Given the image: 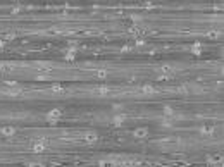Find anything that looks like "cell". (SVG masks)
Masks as SVG:
<instances>
[{"label":"cell","instance_id":"obj_1","mask_svg":"<svg viewBox=\"0 0 224 167\" xmlns=\"http://www.w3.org/2000/svg\"><path fill=\"white\" fill-rule=\"evenodd\" d=\"M176 74V69L172 66H162L159 69V79H169Z\"/></svg>","mask_w":224,"mask_h":167},{"label":"cell","instance_id":"obj_25","mask_svg":"<svg viewBox=\"0 0 224 167\" xmlns=\"http://www.w3.org/2000/svg\"><path fill=\"white\" fill-rule=\"evenodd\" d=\"M134 43H136V45H145V40H141V38H136V42H134Z\"/></svg>","mask_w":224,"mask_h":167},{"label":"cell","instance_id":"obj_5","mask_svg":"<svg viewBox=\"0 0 224 167\" xmlns=\"http://www.w3.org/2000/svg\"><path fill=\"white\" fill-rule=\"evenodd\" d=\"M200 134H202V136H209V138H210V136L216 134V128H214L212 124H203L202 128H200Z\"/></svg>","mask_w":224,"mask_h":167},{"label":"cell","instance_id":"obj_15","mask_svg":"<svg viewBox=\"0 0 224 167\" xmlns=\"http://www.w3.org/2000/svg\"><path fill=\"white\" fill-rule=\"evenodd\" d=\"M14 66L12 64H2L0 62V74H5V73H12Z\"/></svg>","mask_w":224,"mask_h":167},{"label":"cell","instance_id":"obj_20","mask_svg":"<svg viewBox=\"0 0 224 167\" xmlns=\"http://www.w3.org/2000/svg\"><path fill=\"white\" fill-rule=\"evenodd\" d=\"M50 91H54V93H64V91H67V90H64L60 84H52V86H50Z\"/></svg>","mask_w":224,"mask_h":167},{"label":"cell","instance_id":"obj_23","mask_svg":"<svg viewBox=\"0 0 224 167\" xmlns=\"http://www.w3.org/2000/svg\"><path fill=\"white\" fill-rule=\"evenodd\" d=\"M207 36H209V38H219L221 31H209V33H207Z\"/></svg>","mask_w":224,"mask_h":167},{"label":"cell","instance_id":"obj_27","mask_svg":"<svg viewBox=\"0 0 224 167\" xmlns=\"http://www.w3.org/2000/svg\"><path fill=\"white\" fill-rule=\"evenodd\" d=\"M3 47H5V40L0 38V48H3Z\"/></svg>","mask_w":224,"mask_h":167},{"label":"cell","instance_id":"obj_10","mask_svg":"<svg viewBox=\"0 0 224 167\" xmlns=\"http://www.w3.org/2000/svg\"><path fill=\"white\" fill-rule=\"evenodd\" d=\"M205 160L209 164H216V165H221L222 164V155H207Z\"/></svg>","mask_w":224,"mask_h":167},{"label":"cell","instance_id":"obj_19","mask_svg":"<svg viewBox=\"0 0 224 167\" xmlns=\"http://www.w3.org/2000/svg\"><path fill=\"white\" fill-rule=\"evenodd\" d=\"M0 133H2L3 136H14V134H16V129H14V128H2V129H0Z\"/></svg>","mask_w":224,"mask_h":167},{"label":"cell","instance_id":"obj_7","mask_svg":"<svg viewBox=\"0 0 224 167\" xmlns=\"http://www.w3.org/2000/svg\"><path fill=\"white\" fill-rule=\"evenodd\" d=\"M96 139H98V134H96V133H85V134H83V141L88 143V145L96 143Z\"/></svg>","mask_w":224,"mask_h":167},{"label":"cell","instance_id":"obj_9","mask_svg":"<svg viewBox=\"0 0 224 167\" xmlns=\"http://www.w3.org/2000/svg\"><path fill=\"white\" fill-rule=\"evenodd\" d=\"M133 136H134V138L143 139V138H147V136H148V129L147 128H138V129H134V131H133Z\"/></svg>","mask_w":224,"mask_h":167},{"label":"cell","instance_id":"obj_3","mask_svg":"<svg viewBox=\"0 0 224 167\" xmlns=\"http://www.w3.org/2000/svg\"><path fill=\"white\" fill-rule=\"evenodd\" d=\"M34 67H36V73H41V74H50L54 71V66L47 64V62H36Z\"/></svg>","mask_w":224,"mask_h":167},{"label":"cell","instance_id":"obj_11","mask_svg":"<svg viewBox=\"0 0 224 167\" xmlns=\"http://www.w3.org/2000/svg\"><path fill=\"white\" fill-rule=\"evenodd\" d=\"M124 121H126V115H124V114H117V115H114V117H112V124L114 126H122Z\"/></svg>","mask_w":224,"mask_h":167},{"label":"cell","instance_id":"obj_4","mask_svg":"<svg viewBox=\"0 0 224 167\" xmlns=\"http://www.w3.org/2000/svg\"><path fill=\"white\" fill-rule=\"evenodd\" d=\"M129 33H131V35H134V36H143V35H147V33H150V31L147 29V26L134 24V26H131V28H129Z\"/></svg>","mask_w":224,"mask_h":167},{"label":"cell","instance_id":"obj_8","mask_svg":"<svg viewBox=\"0 0 224 167\" xmlns=\"http://www.w3.org/2000/svg\"><path fill=\"white\" fill-rule=\"evenodd\" d=\"M33 152L34 153H41V152H45V148H47V143H45V139H41V141H36V143H33Z\"/></svg>","mask_w":224,"mask_h":167},{"label":"cell","instance_id":"obj_26","mask_svg":"<svg viewBox=\"0 0 224 167\" xmlns=\"http://www.w3.org/2000/svg\"><path fill=\"white\" fill-rule=\"evenodd\" d=\"M10 12H12V14H19V12H21V7H14Z\"/></svg>","mask_w":224,"mask_h":167},{"label":"cell","instance_id":"obj_16","mask_svg":"<svg viewBox=\"0 0 224 167\" xmlns=\"http://www.w3.org/2000/svg\"><path fill=\"white\" fill-rule=\"evenodd\" d=\"M107 76H109V71H107V69H96L95 71V78H96V79H105Z\"/></svg>","mask_w":224,"mask_h":167},{"label":"cell","instance_id":"obj_21","mask_svg":"<svg viewBox=\"0 0 224 167\" xmlns=\"http://www.w3.org/2000/svg\"><path fill=\"white\" fill-rule=\"evenodd\" d=\"M160 124L164 126V128H171V126H172V121H171L169 117H164V119L160 121Z\"/></svg>","mask_w":224,"mask_h":167},{"label":"cell","instance_id":"obj_2","mask_svg":"<svg viewBox=\"0 0 224 167\" xmlns=\"http://www.w3.org/2000/svg\"><path fill=\"white\" fill-rule=\"evenodd\" d=\"M60 117H62V109H52V110L45 115L47 122H50V124H55V122H57Z\"/></svg>","mask_w":224,"mask_h":167},{"label":"cell","instance_id":"obj_13","mask_svg":"<svg viewBox=\"0 0 224 167\" xmlns=\"http://www.w3.org/2000/svg\"><path fill=\"white\" fill-rule=\"evenodd\" d=\"M140 91H141L143 95H152V93H155L157 90H155V88L152 86V84H143V86L140 88Z\"/></svg>","mask_w":224,"mask_h":167},{"label":"cell","instance_id":"obj_22","mask_svg":"<svg viewBox=\"0 0 224 167\" xmlns=\"http://www.w3.org/2000/svg\"><path fill=\"white\" fill-rule=\"evenodd\" d=\"M176 91H178V93H183V95H188L190 88L188 86H178V88H176Z\"/></svg>","mask_w":224,"mask_h":167},{"label":"cell","instance_id":"obj_12","mask_svg":"<svg viewBox=\"0 0 224 167\" xmlns=\"http://www.w3.org/2000/svg\"><path fill=\"white\" fill-rule=\"evenodd\" d=\"M91 91L95 95H109L110 93V88L109 86H96V88H93Z\"/></svg>","mask_w":224,"mask_h":167},{"label":"cell","instance_id":"obj_17","mask_svg":"<svg viewBox=\"0 0 224 167\" xmlns=\"http://www.w3.org/2000/svg\"><path fill=\"white\" fill-rule=\"evenodd\" d=\"M64 59H65V60H74V59H76V50L67 48V50L64 52Z\"/></svg>","mask_w":224,"mask_h":167},{"label":"cell","instance_id":"obj_18","mask_svg":"<svg viewBox=\"0 0 224 167\" xmlns=\"http://www.w3.org/2000/svg\"><path fill=\"white\" fill-rule=\"evenodd\" d=\"M202 52H203V47H202V43H195V45L191 47V53H193V55H196V57H198Z\"/></svg>","mask_w":224,"mask_h":167},{"label":"cell","instance_id":"obj_6","mask_svg":"<svg viewBox=\"0 0 224 167\" xmlns=\"http://www.w3.org/2000/svg\"><path fill=\"white\" fill-rule=\"evenodd\" d=\"M3 93L9 95V97H17V95L23 93V90H21V88L17 86V84H14V86H7V88H3Z\"/></svg>","mask_w":224,"mask_h":167},{"label":"cell","instance_id":"obj_24","mask_svg":"<svg viewBox=\"0 0 224 167\" xmlns=\"http://www.w3.org/2000/svg\"><path fill=\"white\" fill-rule=\"evenodd\" d=\"M16 38V33H9V35L5 36V40H14Z\"/></svg>","mask_w":224,"mask_h":167},{"label":"cell","instance_id":"obj_14","mask_svg":"<svg viewBox=\"0 0 224 167\" xmlns=\"http://www.w3.org/2000/svg\"><path fill=\"white\" fill-rule=\"evenodd\" d=\"M164 115L169 119H178V114L174 112V109L172 107H164Z\"/></svg>","mask_w":224,"mask_h":167}]
</instances>
